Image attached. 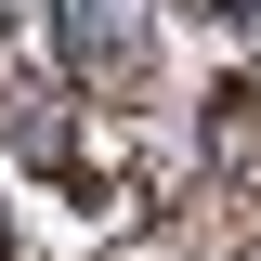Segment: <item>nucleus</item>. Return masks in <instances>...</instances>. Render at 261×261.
Segmentation results:
<instances>
[{"label":"nucleus","mask_w":261,"mask_h":261,"mask_svg":"<svg viewBox=\"0 0 261 261\" xmlns=\"http://www.w3.org/2000/svg\"><path fill=\"white\" fill-rule=\"evenodd\" d=\"M65 53H79V79H92V92H118L130 53H144V39H130V0H65Z\"/></svg>","instance_id":"nucleus-1"},{"label":"nucleus","mask_w":261,"mask_h":261,"mask_svg":"<svg viewBox=\"0 0 261 261\" xmlns=\"http://www.w3.org/2000/svg\"><path fill=\"white\" fill-rule=\"evenodd\" d=\"M0 13H13V0H0Z\"/></svg>","instance_id":"nucleus-2"}]
</instances>
